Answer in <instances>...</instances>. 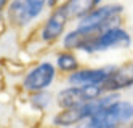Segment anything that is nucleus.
Returning a JSON list of instances; mask_svg holds the SVG:
<instances>
[{"label": "nucleus", "mask_w": 133, "mask_h": 128, "mask_svg": "<svg viewBox=\"0 0 133 128\" xmlns=\"http://www.w3.org/2000/svg\"><path fill=\"white\" fill-rule=\"evenodd\" d=\"M133 122V103L127 99H116L103 107L90 119L83 120L79 128H120Z\"/></svg>", "instance_id": "nucleus-1"}, {"label": "nucleus", "mask_w": 133, "mask_h": 128, "mask_svg": "<svg viewBox=\"0 0 133 128\" xmlns=\"http://www.w3.org/2000/svg\"><path fill=\"white\" fill-rule=\"evenodd\" d=\"M122 15H123V5H119V3L103 5L101 3L99 6L91 10L90 13L82 16L77 21V26L75 27H79L90 40L93 35L99 34L101 31H104V29H109V27H114V26H120Z\"/></svg>", "instance_id": "nucleus-2"}, {"label": "nucleus", "mask_w": 133, "mask_h": 128, "mask_svg": "<svg viewBox=\"0 0 133 128\" xmlns=\"http://www.w3.org/2000/svg\"><path fill=\"white\" fill-rule=\"evenodd\" d=\"M116 99H119V93H104L95 101L75 106V107H69V109H61L58 114H55L53 123L56 126H63V128L75 126V125L79 126L83 120L90 119L91 115H95L98 111H101L103 107H106L108 104H111Z\"/></svg>", "instance_id": "nucleus-3"}, {"label": "nucleus", "mask_w": 133, "mask_h": 128, "mask_svg": "<svg viewBox=\"0 0 133 128\" xmlns=\"http://www.w3.org/2000/svg\"><path fill=\"white\" fill-rule=\"evenodd\" d=\"M131 45H133V37L130 35V32L122 26H114L93 35L83 45L82 51L93 55V53L112 51V50H127Z\"/></svg>", "instance_id": "nucleus-4"}, {"label": "nucleus", "mask_w": 133, "mask_h": 128, "mask_svg": "<svg viewBox=\"0 0 133 128\" xmlns=\"http://www.w3.org/2000/svg\"><path fill=\"white\" fill-rule=\"evenodd\" d=\"M58 75V69L50 61H42L26 72L23 78V86L29 93L46 91L53 85Z\"/></svg>", "instance_id": "nucleus-5"}, {"label": "nucleus", "mask_w": 133, "mask_h": 128, "mask_svg": "<svg viewBox=\"0 0 133 128\" xmlns=\"http://www.w3.org/2000/svg\"><path fill=\"white\" fill-rule=\"evenodd\" d=\"M103 95H104L103 88L98 85H90V86L69 85L56 95V104H58L59 109H69V107H75V106L95 101L96 98Z\"/></svg>", "instance_id": "nucleus-6"}, {"label": "nucleus", "mask_w": 133, "mask_h": 128, "mask_svg": "<svg viewBox=\"0 0 133 128\" xmlns=\"http://www.w3.org/2000/svg\"><path fill=\"white\" fill-rule=\"evenodd\" d=\"M71 21L72 19L69 18L68 11H66V8L63 5L53 8L40 27V32H39L40 40L43 43H55L61 40L66 34V27Z\"/></svg>", "instance_id": "nucleus-7"}, {"label": "nucleus", "mask_w": 133, "mask_h": 128, "mask_svg": "<svg viewBox=\"0 0 133 128\" xmlns=\"http://www.w3.org/2000/svg\"><path fill=\"white\" fill-rule=\"evenodd\" d=\"M133 86V61L123 63L122 66H114L106 82L101 85L104 93H119Z\"/></svg>", "instance_id": "nucleus-8"}, {"label": "nucleus", "mask_w": 133, "mask_h": 128, "mask_svg": "<svg viewBox=\"0 0 133 128\" xmlns=\"http://www.w3.org/2000/svg\"><path fill=\"white\" fill-rule=\"evenodd\" d=\"M114 66H103V67H80L75 72L68 75V83L75 86H90L98 85L101 86L106 82L108 75L111 74Z\"/></svg>", "instance_id": "nucleus-9"}, {"label": "nucleus", "mask_w": 133, "mask_h": 128, "mask_svg": "<svg viewBox=\"0 0 133 128\" xmlns=\"http://www.w3.org/2000/svg\"><path fill=\"white\" fill-rule=\"evenodd\" d=\"M6 18H8V23L18 29L27 27L29 24H32L29 16H27L24 0H11L6 8Z\"/></svg>", "instance_id": "nucleus-10"}, {"label": "nucleus", "mask_w": 133, "mask_h": 128, "mask_svg": "<svg viewBox=\"0 0 133 128\" xmlns=\"http://www.w3.org/2000/svg\"><path fill=\"white\" fill-rule=\"evenodd\" d=\"M101 2L103 0H66L63 3V6L66 8V11H68L71 19L79 21L82 16L90 13L96 6H99Z\"/></svg>", "instance_id": "nucleus-11"}, {"label": "nucleus", "mask_w": 133, "mask_h": 128, "mask_svg": "<svg viewBox=\"0 0 133 128\" xmlns=\"http://www.w3.org/2000/svg\"><path fill=\"white\" fill-rule=\"evenodd\" d=\"M55 66L58 71L64 72V74H72L75 72L77 69H80V63H79V58L75 56L74 51L69 50H63L59 53H56L55 56Z\"/></svg>", "instance_id": "nucleus-12"}, {"label": "nucleus", "mask_w": 133, "mask_h": 128, "mask_svg": "<svg viewBox=\"0 0 133 128\" xmlns=\"http://www.w3.org/2000/svg\"><path fill=\"white\" fill-rule=\"evenodd\" d=\"M24 5L31 23H34L43 15L45 8L48 6V0H24Z\"/></svg>", "instance_id": "nucleus-13"}, {"label": "nucleus", "mask_w": 133, "mask_h": 128, "mask_svg": "<svg viewBox=\"0 0 133 128\" xmlns=\"http://www.w3.org/2000/svg\"><path fill=\"white\" fill-rule=\"evenodd\" d=\"M51 95L48 91H39V93H31V103L34 107H37V109L40 111H45L48 109L50 104H51Z\"/></svg>", "instance_id": "nucleus-14"}, {"label": "nucleus", "mask_w": 133, "mask_h": 128, "mask_svg": "<svg viewBox=\"0 0 133 128\" xmlns=\"http://www.w3.org/2000/svg\"><path fill=\"white\" fill-rule=\"evenodd\" d=\"M66 2V0H48V8H56V6H59V5H63Z\"/></svg>", "instance_id": "nucleus-15"}, {"label": "nucleus", "mask_w": 133, "mask_h": 128, "mask_svg": "<svg viewBox=\"0 0 133 128\" xmlns=\"http://www.w3.org/2000/svg\"><path fill=\"white\" fill-rule=\"evenodd\" d=\"M11 0H0V15H2L5 10L8 8V5H10Z\"/></svg>", "instance_id": "nucleus-16"}]
</instances>
